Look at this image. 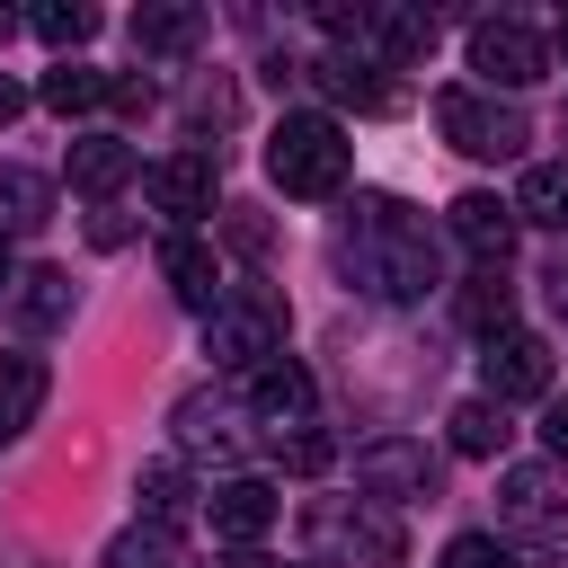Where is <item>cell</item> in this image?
<instances>
[{
	"instance_id": "obj_1",
	"label": "cell",
	"mask_w": 568,
	"mask_h": 568,
	"mask_svg": "<svg viewBox=\"0 0 568 568\" xmlns=\"http://www.w3.org/2000/svg\"><path fill=\"white\" fill-rule=\"evenodd\" d=\"M346 275H364V293H382V302H417V293L435 284V248H426V231L408 222V204H390V195H364V204H355Z\"/></svg>"
},
{
	"instance_id": "obj_2",
	"label": "cell",
	"mask_w": 568,
	"mask_h": 568,
	"mask_svg": "<svg viewBox=\"0 0 568 568\" xmlns=\"http://www.w3.org/2000/svg\"><path fill=\"white\" fill-rule=\"evenodd\" d=\"M346 169H355V142H346L337 115H284V124L266 133V178H275L284 195H337Z\"/></svg>"
},
{
	"instance_id": "obj_3",
	"label": "cell",
	"mask_w": 568,
	"mask_h": 568,
	"mask_svg": "<svg viewBox=\"0 0 568 568\" xmlns=\"http://www.w3.org/2000/svg\"><path fill=\"white\" fill-rule=\"evenodd\" d=\"M204 355L231 373L284 355V293L275 284H222V302L204 311Z\"/></svg>"
},
{
	"instance_id": "obj_4",
	"label": "cell",
	"mask_w": 568,
	"mask_h": 568,
	"mask_svg": "<svg viewBox=\"0 0 568 568\" xmlns=\"http://www.w3.org/2000/svg\"><path fill=\"white\" fill-rule=\"evenodd\" d=\"M497 515L524 541H568V462H515L497 479Z\"/></svg>"
},
{
	"instance_id": "obj_5",
	"label": "cell",
	"mask_w": 568,
	"mask_h": 568,
	"mask_svg": "<svg viewBox=\"0 0 568 568\" xmlns=\"http://www.w3.org/2000/svg\"><path fill=\"white\" fill-rule=\"evenodd\" d=\"M435 124H444V142L470 151V160H515V151L532 142L524 115L497 106V98H479V89H444V98H435Z\"/></svg>"
},
{
	"instance_id": "obj_6",
	"label": "cell",
	"mask_w": 568,
	"mask_h": 568,
	"mask_svg": "<svg viewBox=\"0 0 568 568\" xmlns=\"http://www.w3.org/2000/svg\"><path fill=\"white\" fill-rule=\"evenodd\" d=\"M470 71H479L488 89H532V80L550 71V44H541L524 18H479V27H470Z\"/></svg>"
},
{
	"instance_id": "obj_7",
	"label": "cell",
	"mask_w": 568,
	"mask_h": 568,
	"mask_svg": "<svg viewBox=\"0 0 568 568\" xmlns=\"http://www.w3.org/2000/svg\"><path fill=\"white\" fill-rule=\"evenodd\" d=\"M479 382H488L479 399H497V408H506V399H541V390H550V346H541L532 328H497V337L479 346Z\"/></svg>"
},
{
	"instance_id": "obj_8",
	"label": "cell",
	"mask_w": 568,
	"mask_h": 568,
	"mask_svg": "<svg viewBox=\"0 0 568 568\" xmlns=\"http://www.w3.org/2000/svg\"><path fill=\"white\" fill-rule=\"evenodd\" d=\"M355 488L364 497H426L435 488V453L408 444V435H382V444L355 453Z\"/></svg>"
},
{
	"instance_id": "obj_9",
	"label": "cell",
	"mask_w": 568,
	"mask_h": 568,
	"mask_svg": "<svg viewBox=\"0 0 568 568\" xmlns=\"http://www.w3.org/2000/svg\"><path fill=\"white\" fill-rule=\"evenodd\" d=\"M240 399L284 435V426H311V373L293 364V355H266V364H248L240 373Z\"/></svg>"
},
{
	"instance_id": "obj_10",
	"label": "cell",
	"mask_w": 568,
	"mask_h": 568,
	"mask_svg": "<svg viewBox=\"0 0 568 568\" xmlns=\"http://www.w3.org/2000/svg\"><path fill=\"white\" fill-rule=\"evenodd\" d=\"M151 204L178 213V222L213 213V160H204V151H169V160L151 169Z\"/></svg>"
},
{
	"instance_id": "obj_11",
	"label": "cell",
	"mask_w": 568,
	"mask_h": 568,
	"mask_svg": "<svg viewBox=\"0 0 568 568\" xmlns=\"http://www.w3.org/2000/svg\"><path fill=\"white\" fill-rule=\"evenodd\" d=\"M515 231H524V222H515L497 195H462V204H453V240H462L479 266H506V257H515Z\"/></svg>"
},
{
	"instance_id": "obj_12",
	"label": "cell",
	"mask_w": 568,
	"mask_h": 568,
	"mask_svg": "<svg viewBox=\"0 0 568 568\" xmlns=\"http://www.w3.org/2000/svg\"><path fill=\"white\" fill-rule=\"evenodd\" d=\"M320 532H328L355 568H399V524L373 515V506H355V515H320Z\"/></svg>"
},
{
	"instance_id": "obj_13",
	"label": "cell",
	"mask_w": 568,
	"mask_h": 568,
	"mask_svg": "<svg viewBox=\"0 0 568 568\" xmlns=\"http://www.w3.org/2000/svg\"><path fill=\"white\" fill-rule=\"evenodd\" d=\"M311 80H320L337 106H364V115H382V106L399 98V89H390V80H382L364 53H320V62H311Z\"/></svg>"
},
{
	"instance_id": "obj_14",
	"label": "cell",
	"mask_w": 568,
	"mask_h": 568,
	"mask_svg": "<svg viewBox=\"0 0 568 568\" xmlns=\"http://www.w3.org/2000/svg\"><path fill=\"white\" fill-rule=\"evenodd\" d=\"M160 275H169V293H178L186 311H213V302H222V266H213V248L186 240V231L160 248Z\"/></svg>"
},
{
	"instance_id": "obj_15",
	"label": "cell",
	"mask_w": 568,
	"mask_h": 568,
	"mask_svg": "<svg viewBox=\"0 0 568 568\" xmlns=\"http://www.w3.org/2000/svg\"><path fill=\"white\" fill-rule=\"evenodd\" d=\"M204 506H213V532H231L240 550H248V541L275 524V488H266V479H222Z\"/></svg>"
},
{
	"instance_id": "obj_16",
	"label": "cell",
	"mask_w": 568,
	"mask_h": 568,
	"mask_svg": "<svg viewBox=\"0 0 568 568\" xmlns=\"http://www.w3.org/2000/svg\"><path fill=\"white\" fill-rule=\"evenodd\" d=\"M515 222H541V231H568V160H532L515 178Z\"/></svg>"
},
{
	"instance_id": "obj_17",
	"label": "cell",
	"mask_w": 568,
	"mask_h": 568,
	"mask_svg": "<svg viewBox=\"0 0 568 568\" xmlns=\"http://www.w3.org/2000/svg\"><path fill=\"white\" fill-rule=\"evenodd\" d=\"M124 178H133V142H115V133L71 142V186H80V195H115Z\"/></svg>"
},
{
	"instance_id": "obj_18",
	"label": "cell",
	"mask_w": 568,
	"mask_h": 568,
	"mask_svg": "<svg viewBox=\"0 0 568 568\" xmlns=\"http://www.w3.org/2000/svg\"><path fill=\"white\" fill-rule=\"evenodd\" d=\"M36 408H44V364L36 355H0V444L27 435Z\"/></svg>"
},
{
	"instance_id": "obj_19",
	"label": "cell",
	"mask_w": 568,
	"mask_h": 568,
	"mask_svg": "<svg viewBox=\"0 0 568 568\" xmlns=\"http://www.w3.org/2000/svg\"><path fill=\"white\" fill-rule=\"evenodd\" d=\"M390 62H426L435 53V18H417V9H373V27H364Z\"/></svg>"
},
{
	"instance_id": "obj_20",
	"label": "cell",
	"mask_w": 568,
	"mask_h": 568,
	"mask_svg": "<svg viewBox=\"0 0 568 568\" xmlns=\"http://www.w3.org/2000/svg\"><path fill=\"white\" fill-rule=\"evenodd\" d=\"M18 320H27V328L71 320V275H62V266H27V275H18Z\"/></svg>"
},
{
	"instance_id": "obj_21",
	"label": "cell",
	"mask_w": 568,
	"mask_h": 568,
	"mask_svg": "<svg viewBox=\"0 0 568 568\" xmlns=\"http://www.w3.org/2000/svg\"><path fill=\"white\" fill-rule=\"evenodd\" d=\"M106 568H186V541L160 532V524H133V532L106 541Z\"/></svg>"
},
{
	"instance_id": "obj_22",
	"label": "cell",
	"mask_w": 568,
	"mask_h": 568,
	"mask_svg": "<svg viewBox=\"0 0 568 568\" xmlns=\"http://www.w3.org/2000/svg\"><path fill=\"white\" fill-rule=\"evenodd\" d=\"M462 320H470L479 337H497V328H515V293H506V275H497V266H479V275L462 284Z\"/></svg>"
},
{
	"instance_id": "obj_23",
	"label": "cell",
	"mask_w": 568,
	"mask_h": 568,
	"mask_svg": "<svg viewBox=\"0 0 568 568\" xmlns=\"http://www.w3.org/2000/svg\"><path fill=\"white\" fill-rule=\"evenodd\" d=\"M195 36H204L195 9H133V44H142V53H186Z\"/></svg>"
},
{
	"instance_id": "obj_24",
	"label": "cell",
	"mask_w": 568,
	"mask_h": 568,
	"mask_svg": "<svg viewBox=\"0 0 568 568\" xmlns=\"http://www.w3.org/2000/svg\"><path fill=\"white\" fill-rule=\"evenodd\" d=\"M133 497H142V515H151L160 532H169V524H178V515L195 506V497H186V470H178V462H151V470L133 479Z\"/></svg>"
},
{
	"instance_id": "obj_25",
	"label": "cell",
	"mask_w": 568,
	"mask_h": 568,
	"mask_svg": "<svg viewBox=\"0 0 568 568\" xmlns=\"http://www.w3.org/2000/svg\"><path fill=\"white\" fill-rule=\"evenodd\" d=\"M106 98V71H89V62H62V71H44V106L53 115H89Z\"/></svg>"
},
{
	"instance_id": "obj_26",
	"label": "cell",
	"mask_w": 568,
	"mask_h": 568,
	"mask_svg": "<svg viewBox=\"0 0 568 568\" xmlns=\"http://www.w3.org/2000/svg\"><path fill=\"white\" fill-rule=\"evenodd\" d=\"M44 204H53V186H44V178L0 169V231H36V222H44Z\"/></svg>"
},
{
	"instance_id": "obj_27",
	"label": "cell",
	"mask_w": 568,
	"mask_h": 568,
	"mask_svg": "<svg viewBox=\"0 0 568 568\" xmlns=\"http://www.w3.org/2000/svg\"><path fill=\"white\" fill-rule=\"evenodd\" d=\"M506 444V408L497 399H462L453 408V453H497Z\"/></svg>"
},
{
	"instance_id": "obj_28",
	"label": "cell",
	"mask_w": 568,
	"mask_h": 568,
	"mask_svg": "<svg viewBox=\"0 0 568 568\" xmlns=\"http://www.w3.org/2000/svg\"><path fill=\"white\" fill-rule=\"evenodd\" d=\"M36 36H44V44H89V36H98V9H89V0H44V9H36Z\"/></svg>"
},
{
	"instance_id": "obj_29",
	"label": "cell",
	"mask_w": 568,
	"mask_h": 568,
	"mask_svg": "<svg viewBox=\"0 0 568 568\" xmlns=\"http://www.w3.org/2000/svg\"><path fill=\"white\" fill-rule=\"evenodd\" d=\"M275 462H284V470H302V479H320V470L337 462V435H320V426H293V435H275Z\"/></svg>"
},
{
	"instance_id": "obj_30",
	"label": "cell",
	"mask_w": 568,
	"mask_h": 568,
	"mask_svg": "<svg viewBox=\"0 0 568 568\" xmlns=\"http://www.w3.org/2000/svg\"><path fill=\"white\" fill-rule=\"evenodd\" d=\"M222 231H231V248H240V257H266V240H275L257 204H222Z\"/></svg>"
},
{
	"instance_id": "obj_31",
	"label": "cell",
	"mask_w": 568,
	"mask_h": 568,
	"mask_svg": "<svg viewBox=\"0 0 568 568\" xmlns=\"http://www.w3.org/2000/svg\"><path fill=\"white\" fill-rule=\"evenodd\" d=\"M444 568H515V559H506V550H497L488 532H462V541L444 550Z\"/></svg>"
},
{
	"instance_id": "obj_32",
	"label": "cell",
	"mask_w": 568,
	"mask_h": 568,
	"mask_svg": "<svg viewBox=\"0 0 568 568\" xmlns=\"http://www.w3.org/2000/svg\"><path fill=\"white\" fill-rule=\"evenodd\" d=\"M106 98H115L124 115H151V80H106Z\"/></svg>"
},
{
	"instance_id": "obj_33",
	"label": "cell",
	"mask_w": 568,
	"mask_h": 568,
	"mask_svg": "<svg viewBox=\"0 0 568 568\" xmlns=\"http://www.w3.org/2000/svg\"><path fill=\"white\" fill-rule=\"evenodd\" d=\"M541 444H550V462H568V399H550V417H541Z\"/></svg>"
},
{
	"instance_id": "obj_34",
	"label": "cell",
	"mask_w": 568,
	"mask_h": 568,
	"mask_svg": "<svg viewBox=\"0 0 568 568\" xmlns=\"http://www.w3.org/2000/svg\"><path fill=\"white\" fill-rule=\"evenodd\" d=\"M18 106H27V89H18L9 71H0V124H18Z\"/></svg>"
},
{
	"instance_id": "obj_35",
	"label": "cell",
	"mask_w": 568,
	"mask_h": 568,
	"mask_svg": "<svg viewBox=\"0 0 568 568\" xmlns=\"http://www.w3.org/2000/svg\"><path fill=\"white\" fill-rule=\"evenodd\" d=\"M222 568H266V559H257V550H231V559H222Z\"/></svg>"
},
{
	"instance_id": "obj_36",
	"label": "cell",
	"mask_w": 568,
	"mask_h": 568,
	"mask_svg": "<svg viewBox=\"0 0 568 568\" xmlns=\"http://www.w3.org/2000/svg\"><path fill=\"white\" fill-rule=\"evenodd\" d=\"M559 62H568V18H559Z\"/></svg>"
},
{
	"instance_id": "obj_37",
	"label": "cell",
	"mask_w": 568,
	"mask_h": 568,
	"mask_svg": "<svg viewBox=\"0 0 568 568\" xmlns=\"http://www.w3.org/2000/svg\"><path fill=\"white\" fill-rule=\"evenodd\" d=\"M9 27H18V18H9V9H0V44H9Z\"/></svg>"
},
{
	"instance_id": "obj_38",
	"label": "cell",
	"mask_w": 568,
	"mask_h": 568,
	"mask_svg": "<svg viewBox=\"0 0 568 568\" xmlns=\"http://www.w3.org/2000/svg\"><path fill=\"white\" fill-rule=\"evenodd\" d=\"M0 284H9V240H0Z\"/></svg>"
}]
</instances>
